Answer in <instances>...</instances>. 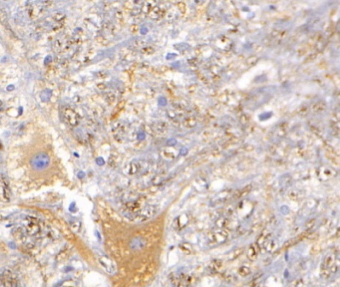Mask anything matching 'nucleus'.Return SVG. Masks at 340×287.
<instances>
[{"instance_id":"39448f33","label":"nucleus","mask_w":340,"mask_h":287,"mask_svg":"<svg viewBox=\"0 0 340 287\" xmlns=\"http://www.w3.org/2000/svg\"><path fill=\"white\" fill-rule=\"evenodd\" d=\"M155 214H156V207L155 206H147L145 208V210H142V211L137 215L136 220H138V221L146 220V219H148V218L152 217Z\"/></svg>"},{"instance_id":"f03ea898","label":"nucleus","mask_w":340,"mask_h":287,"mask_svg":"<svg viewBox=\"0 0 340 287\" xmlns=\"http://www.w3.org/2000/svg\"><path fill=\"white\" fill-rule=\"evenodd\" d=\"M62 117L65 123H67L71 127L78 126L80 123V117L72 108L65 107L62 110Z\"/></svg>"},{"instance_id":"0eeeda50","label":"nucleus","mask_w":340,"mask_h":287,"mask_svg":"<svg viewBox=\"0 0 340 287\" xmlns=\"http://www.w3.org/2000/svg\"><path fill=\"white\" fill-rule=\"evenodd\" d=\"M259 249H261L259 247H254V245H250L249 247H248V249H247V257H248V259H249V260L256 259Z\"/></svg>"},{"instance_id":"20e7f679","label":"nucleus","mask_w":340,"mask_h":287,"mask_svg":"<svg viewBox=\"0 0 340 287\" xmlns=\"http://www.w3.org/2000/svg\"><path fill=\"white\" fill-rule=\"evenodd\" d=\"M99 263L107 273H109V274L116 273L117 266L112 259L108 258L107 256H101V257H99Z\"/></svg>"},{"instance_id":"7ed1b4c3","label":"nucleus","mask_w":340,"mask_h":287,"mask_svg":"<svg viewBox=\"0 0 340 287\" xmlns=\"http://www.w3.org/2000/svg\"><path fill=\"white\" fill-rule=\"evenodd\" d=\"M146 164H147V161H142V160H135L133 161H131V163L127 166V170H126V172L129 175H136V174H139L141 170H143L145 169V166Z\"/></svg>"},{"instance_id":"f8f14e48","label":"nucleus","mask_w":340,"mask_h":287,"mask_svg":"<svg viewBox=\"0 0 340 287\" xmlns=\"http://www.w3.org/2000/svg\"><path fill=\"white\" fill-rule=\"evenodd\" d=\"M331 275V271H330V269L329 268H327V269H322V271H321V276L323 277V278H328Z\"/></svg>"},{"instance_id":"6e6552de","label":"nucleus","mask_w":340,"mask_h":287,"mask_svg":"<svg viewBox=\"0 0 340 287\" xmlns=\"http://www.w3.org/2000/svg\"><path fill=\"white\" fill-rule=\"evenodd\" d=\"M335 256L333 254H328L324 259V266L326 268H331L332 266H334V263H335Z\"/></svg>"},{"instance_id":"1a4fd4ad","label":"nucleus","mask_w":340,"mask_h":287,"mask_svg":"<svg viewBox=\"0 0 340 287\" xmlns=\"http://www.w3.org/2000/svg\"><path fill=\"white\" fill-rule=\"evenodd\" d=\"M238 273L241 275V276H247V275L250 274V268L247 266H241V268L238 269Z\"/></svg>"},{"instance_id":"9d476101","label":"nucleus","mask_w":340,"mask_h":287,"mask_svg":"<svg viewBox=\"0 0 340 287\" xmlns=\"http://www.w3.org/2000/svg\"><path fill=\"white\" fill-rule=\"evenodd\" d=\"M80 226H81V223H80L79 220H74L73 222L71 223V228H72L75 232H77L79 230Z\"/></svg>"},{"instance_id":"9b49d317","label":"nucleus","mask_w":340,"mask_h":287,"mask_svg":"<svg viewBox=\"0 0 340 287\" xmlns=\"http://www.w3.org/2000/svg\"><path fill=\"white\" fill-rule=\"evenodd\" d=\"M302 285H303L302 279H296L295 281H293V282L290 284V287H301Z\"/></svg>"},{"instance_id":"f257e3e1","label":"nucleus","mask_w":340,"mask_h":287,"mask_svg":"<svg viewBox=\"0 0 340 287\" xmlns=\"http://www.w3.org/2000/svg\"><path fill=\"white\" fill-rule=\"evenodd\" d=\"M30 164L34 170H43L47 169L48 166L50 164V157L46 153H37L36 155H34L31 158Z\"/></svg>"},{"instance_id":"423d86ee","label":"nucleus","mask_w":340,"mask_h":287,"mask_svg":"<svg viewBox=\"0 0 340 287\" xmlns=\"http://www.w3.org/2000/svg\"><path fill=\"white\" fill-rule=\"evenodd\" d=\"M1 181H2V197H3L6 201H9L10 200V190H9V189H8V186H6L4 175H2Z\"/></svg>"}]
</instances>
